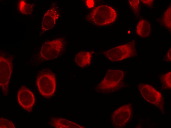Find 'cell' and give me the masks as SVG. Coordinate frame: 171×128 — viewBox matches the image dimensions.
<instances>
[{"label":"cell","instance_id":"7a4b0ae2","mask_svg":"<svg viewBox=\"0 0 171 128\" xmlns=\"http://www.w3.org/2000/svg\"><path fill=\"white\" fill-rule=\"evenodd\" d=\"M36 83L39 92L44 97L49 98L54 94L56 87V77L50 69L45 68L39 72Z\"/></svg>","mask_w":171,"mask_h":128},{"label":"cell","instance_id":"d6986e66","mask_svg":"<svg viewBox=\"0 0 171 128\" xmlns=\"http://www.w3.org/2000/svg\"><path fill=\"white\" fill-rule=\"evenodd\" d=\"M171 48L169 50L167 53L165 59V61L166 62H170L171 61Z\"/></svg>","mask_w":171,"mask_h":128},{"label":"cell","instance_id":"30bf717a","mask_svg":"<svg viewBox=\"0 0 171 128\" xmlns=\"http://www.w3.org/2000/svg\"><path fill=\"white\" fill-rule=\"evenodd\" d=\"M57 9L56 5H53L45 12L42 22V32L50 30L54 27L59 16Z\"/></svg>","mask_w":171,"mask_h":128},{"label":"cell","instance_id":"9c48e42d","mask_svg":"<svg viewBox=\"0 0 171 128\" xmlns=\"http://www.w3.org/2000/svg\"><path fill=\"white\" fill-rule=\"evenodd\" d=\"M17 98L19 104L24 110L28 112L32 111L35 99L30 90L24 86H22L18 91Z\"/></svg>","mask_w":171,"mask_h":128},{"label":"cell","instance_id":"4fadbf2b","mask_svg":"<svg viewBox=\"0 0 171 128\" xmlns=\"http://www.w3.org/2000/svg\"><path fill=\"white\" fill-rule=\"evenodd\" d=\"M150 24L148 21L144 19L139 21L136 29L137 35L142 37H146L150 35Z\"/></svg>","mask_w":171,"mask_h":128},{"label":"cell","instance_id":"8fae6325","mask_svg":"<svg viewBox=\"0 0 171 128\" xmlns=\"http://www.w3.org/2000/svg\"><path fill=\"white\" fill-rule=\"evenodd\" d=\"M50 120L51 125L55 128H84L76 123L62 118H52Z\"/></svg>","mask_w":171,"mask_h":128},{"label":"cell","instance_id":"277c9868","mask_svg":"<svg viewBox=\"0 0 171 128\" xmlns=\"http://www.w3.org/2000/svg\"><path fill=\"white\" fill-rule=\"evenodd\" d=\"M107 58L111 62L120 61L136 55L135 41H131L124 44L113 48L104 52Z\"/></svg>","mask_w":171,"mask_h":128},{"label":"cell","instance_id":"3957f363","mask_svg":"<svg viewBox=\"0 0 171 128\" xmlns=\"http://www.w3.org/2000/svg\"><path fill=\"white\" fill-rule=\"evenodd\" d=\"M125 74V72L121 70L109 69L98 85L97 90L104 93L113 92L118 90L122 86Z\"/></svg>","mask_w":171,"mask_h":128},{"label":"cell","instance_id":"52a82bcc","mask_svg":"<svg viewBox=\"0 0 171 128\" xmlns=\"http://www.w3.org/2000/svg\"><path fill=\"white\" fill-rule=\"evenodd\" d=\"M13 69L11 58L0 55V85L4 96H7L8 93L9 84Z\"/></svg>","mask_w":171,"mask_h":128},{"label":"cell","instance_id":"e0dca14e","mask_svg":"<svg viewBox=\"0 0 171 128\" xmlns=\"http://www.w3.org/2000/svg\"><path fill=\"white\" fill-rule=\"evenodd\" d=\"M15 128V125L12 122L4 118H0V128Z\"/></svg>","mask_w":171,"mask_h":128},{"label":"cell","instance_id":"6da1fadb","mask_svg":"<svg viewBox=\"0 0 171 128\" xmlns=\"http://www.w3.org/2000/svg\"><path fill=\"white\" fill-rule=\"evenodd\" d=\"M117 16L116 12L112 7L102 5L94 8L86 16V19L94 25L103 26L113 23Z\"/></svg>","mask_w":171,"mask_h":128},{"label":"cell","instance_id":"44dd1931","mask_svg":"<svg viewBox=\"0 0 171 128\" xmlns=\"http://www.w3.org/2000/svg\"><path fill=\"white\" fill-rule=\"evenodd\" d=\"M141 2L144 4L148 5H151L153 3V0H141Z\"/></svg>","mask_w":171,"mask_h":128},{"label":"cell","instance_id":"ba28073f","mask_svg":"<svg viewBox=\"0 0 171 128\" xmlns=\"http://www.w3.org/2000/svg\"><path fill=\"white\" fill-rule=\"evenodd\" d=\"M132 106L127 104L123 105L115 110L111 116V121L114 126L116 128L123 127L131 116Z\"/></svg>","mask_w":171,"mask_h":128},{"label":"cell","instance_id":"8992f818","mask_svg":"<svg viewBox=\"0 0 171 128\" xmlns=\"http://www.w3.org/2000/svg\"><path fill=\"white\" fill-rule=\"evenodd\" d=\"M138 87L142 96L145 100L163 112L164 101L160 92L147 84L140 83L138 85Z\"/></svg>","mask_w":171,"mask_h":128},{"label":"cell","instance_id":"7c38bea8","mask_svg":"<svg viewBox=\"0 0 171 128\" xmlns=\"http://www.w3.org/2000/svg\"><path fill=\"white\" fill-rule=\"evenodd\" d=\"M92 54L88 51H82L76 55L75 62L81 67H84L89 65L91 63Z\"/></svg>","mask_w":171,"mask_h":128},{"label":"cell","instance_id":"5b68a950","mask_svg":"<svg viewBox=\"0 0 171 128\" xmlns=\"http://www.w3.org/2000/svg\"><path fill=\"white\" fill-rule=\"evenodd\" d=\"M65 42L63 38L45 42L42 45L39 54L40 59L49 60L58 57L64 51Z\"/></svg>","mask_w":171,"mask_h":128},{"label":"cell","instance_id":"9a60e30c","mask_svg":"<svg viewBox=\"0 0 171 128\" xmlns=\"http://www.w3.org/2000/svg\"><path fill=\"white\" fill-rule=\"evenodd\" d=\"M171 71H170L161 76L160 80L162 84V87L163 89H171Z\"/></svg>","mask_w":171,"mask_h":128},{"label":"cell","instance_id":"ffe728a7","mask_svg":"<svg viewBox=\"0 0 171 128\" xmlns=\"http://www.w3.org/2000/svg\"><path fill=\"white\" fill-rule=\"evenodd\" d=\"M87 5L88 7L90 8L93 7L94 5V2L93 0H87L86 2Z\"/></svg>","mask_w":171,"mask_h":128},{"label":"cell","instance_id":"5bb4252c","mask_svg":"<svg viewBox=\"0 0 171 128\" xmlns=\"http://www.w3.org/2000/svg\"><path fill=\"white\" fill-rule=\"evenodd\" d=\"M19 7L20 12L26 15L30 14L32 11L33 7L30 4L27 3L24 0H21L19 3Z\"/></svg>","mask_w":171,"mask_h":128},{"label":"cell","instance_id":"2e32d148","mask_svg":"<svg viewBox=\"0 0 171 128\" xmlns=\"http://www.w3.org/2000/svg\"><path fill=\"white\" fill-rule=\"evenodd\" d=\"M171 11L170 4L164 12L163 18V21L164 25L170 31L171 30Z\"/></svg>","mask_w":171,"mask_h":128},{"label":"cell","instance_id":"ac0fdd59","mask_svg":"<svg viewBox=\"0 0 171 128\" xmlns=\"http://www.w3.org/2000/svg\"><path fill=\"white\" fill-rule=\"evenodd\" d=\"M128 1L129 4L132 9L134 11L137 10L139 5V0H129Z\"/></svg>","mask_w":171,"mask_h":128}]
</instances>
